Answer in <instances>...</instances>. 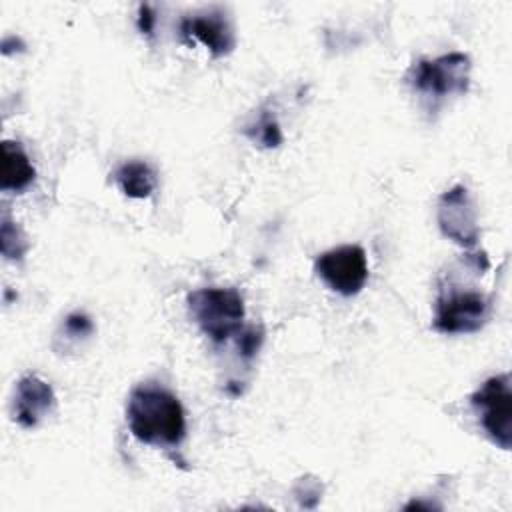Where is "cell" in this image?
<instances>
[{
    "mask_svg": "<svg viewBox=\"0 0 512 512\" xmlns=\"http://www.w3.org/2000/svg\"><path fill=\"white\" fill-rule=\"evenodd\" d=\"M126 422L136 440L156 448H176L186 436V414L180 400L154 384L130 392Z\"/></svg>",
    "mask_w": 512,
    "mask_h": 512,
    "instance_id": "6da1fadb",
    "label": "cell"
},
{
    "mask_svg": "<svg viewBox=\"0 0 512 512\" xmlns=\"http://www.w3.org/2000/svg\"><path fill=\"white\" fill-rule=\"evenodd\" d=\"M188 312L198 328L212 340L224 342L242 332L246 308L234 288H198L188 294Z\"/></svg>",
    "mask_w": 512,
    "mask_h": 512,
    "instance_id": "7a4b0ae2",
    "label": "cell"
},
{
    "mask_svg": "<svg viewBox=\"0 0 512 512\" xmlns=\"http://www.w3.org/2000/svg\"><path fill=\"white\" fill-rule=\"evenodd\" d=\"M490 298L474 288L448 284L440 288L432 326L442 334L478 332L490 318Z\"/></svg>",
    "mask_w": 512,
    "mask_h": 512,
    "instance_id": "3957f363",
    "label": "cell"
},
{
    "mask_svg": "<svg viewBox=\"0 0 512 512\" xmlns=\"http://www.w3.org/2000/svg\"><path fill=\"white\" fill-rule=\"evenodd\" d=\"M488 438L502 450L512 448V388L510 374L488 378L470 398Z\"/></svg>",
    "mask_w": 512,
    "mask_h": 512,
    "instance_id": "277c9868",
    "label": "cell"
},
{
    "mask_svg": "<svg viewBox=\"0 0 512 512\" xmlns=\"http://www.w3.org/2000/svg\"><path fill=\"white\" fill-rule=\"evenodd\" d=\"M412 86L430 98L464 94L470 84V58L450 52L434 60H418L410 70Z\"/></svg>",
    "mask_w": 512,
    "mask_h": 512,
    "instance_id": "5b68a950",
    "label": "cell"
},
{
    "mask_svg": "<svg viewBox=\"0 0 512 512\" xmlns=\"http://www.w3.org/2000/svg\"><path fill=\"white\" fill-rule=\"evenodd\" d=\"M314 272L330 290L342 296H354L368 280L366 252L358 244L326 250L314 260Z\"/></svg>",
    "mask_w": 512,
    "mask_h": 512,
    "instance_id": "8992f818",
    "label": "cell"
},
{
    "mask_svg": "<svg viewBox=\"0 0 512 512\" xmlns=\"http://www.w3.org/2000/svg\"><path fill=\"white\" fill-rule=\"evenodd\" d=\"M436 220L440 232L464 248H472L480 238L476 206L466 186H452L438 198Z\"/></svg>",
    "mask_w": 512,
    "mask_h": 512,
    "instance_id": "52a82bcc",
    "label": "cell"
},
{
    "mask_svg": "<svg viewBox=\"0 0 512 512\" xmlns=\"http://www.w3.org/2000/svg\"><path fill=\"white\" fill-rule=\"evenodd\" d=\"M180 34L206 46L214 58L228 56L236 46L232 22L224 8L218 6L186 16L180 22Z\"/></svg>",
    "mask_w": 512,
    "mask_h": 512,
    "instance_id": "ba28073f",
    "label": "cell"
},
{
    "mask_svg": "<svg viewBox=\"0 0 512 512\" xmlns=\"http://www.w3.org/2000/svg\"><path fill=\"white\" fill-rule=\"evenodd\" d=\"M56 396L52 386L36 374H26L18 380L14 390L12 416L22 428H36L46 416L52 414Z\"/></svg>",
    "mask_w": 512,
    "mask_h": 512,
    "instance_id": "9c48e42d",
    "label": "cell"
},
{
    "mask_svg": "<svg viewBox=\"0 0 512 512\" xmlns=\"http://www.w3.org/2000/svg\"><path fill=\"white\" fill-rule=\"evenodd\" d=\"M36 178V168L20 142H2V162H0V188L4 192H22Z\"/></svg>",
    "mask_w": 512,
    "mask_h": 512,
    "instance_id": "30bf717a",
    "label": "cell"
},
{
    "mask_svg": "<svg viewBox=\"0 0 512 512\" xmlns=\"http://www.w3.org/2000/svg\"><path fill=\"white\" fill-rule=\"evenodd\" d=\"M114 180L128 198H136V200L148 198L156 188V172L152 170L150 164L140 160L124 162L114 172Z\"/></svg>",
    "mask_w": 512,
    "mask_h": 512,
    "instance_id": "8fae6325",
    "label": "cell"
},
{
    "mask_svg": "<svg viewBox=\"0 0 512 512\" xmlns=\"http://www.w3.org/2000/svg\"><path fill=\"white\" fill-rule=\"evenodd\" d=\"M246 136L262 148H276L284 140L280 124L276 122V118L270 112H262L256 118V122L246 128Z\"/></svg>",
    "mask_w": 512,
    "mask_h": 512,
    "instance_id": "7c38bea8",
    "label": "cell"
},
{
    "mask_svg": "<svg viewBox=\"0 0 512 512\" xmlns=\"http://www.w3.org/2000/svg\"><path fill=\"white\" fill-rule=\"evenodd\" d=\"M0 250L6 260H20L28 250V240L22 232V228L8 218V214L2 216L0 226Z\"/></svg>",
    "mask_w": 512,
    "mask_h": 512,
    "instance_id": "4fadbf2b",
    "label": "cell"
},
{
    "mask_svg": "<svg viewBox=\"0 0 512 512\" xmlns=\"http://www.w3.org/2000/svg\"><path fill=\"white\" fill-rule=\"evenodd\" d=\"M92 332H94V324L90 316H86L84 312H72L64 318L60 332L56 334V340H64V346L68 348L90 338Z\"/></svg>",
    "mask_w": 512,
    "mask_h": 512,
    "instance_id": "5bb4252c",
    "label": "cell"
},
{
    "mask_svg": "<svg viewBox=\"0 0 512 512\" xmlns=\"http://www.w3.org/2000/svg\"><path fill=\"white\" fill-rule=\"evenodd\" d=\"M294 496L298 498L300 506H306V498H312L314 504H318L320 496H322V484L316 480V478H310V476H304L296 482L294 486Z\"/></svg>",
    "mask_w": 512,
    "mask_h": 512,
    "instance_id": "9a60e30c",
    "label": "cell"
},
{
    "mask_svg": "<svg viewBox=\"0 0 512 512\" xmlns=\"http://www.w3.org/2000/svg\"><path fill=\"white\" fill-rule=\"evenodd\" d=\"M264 336H262V330L258 328H246L238 334V348L242 352L244 358H252L258 350H260V344H262Z\"/></svg>",
    "mask_w": 512,
    "mask_h": 512,
    "instance_id": "2e32d148",
    "label": "cell"
},
{
    "mask_svg": "<svg viewBox=\"0 0 512 512\" xmlns=\"http://www.w3.org/2000/svg\"><path fill=\"white\" fill-rule=\"evenodd\" d=\"M154 24H156V14H154L152 6L140 4V8H138V30L142 34L150 36L154 32Z\"/></svg>",
    "mask_w": 512,
    "mask_h": 512,
    "instance_id": "e0dca14e",
    "label": "cell"
}]
</instances>
